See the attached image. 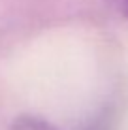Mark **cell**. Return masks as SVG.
<instances>
[{"label": "cell", "instance_id": "cell-1", "mask_svg": "<svg viewBox=\"0 0 128 130\" xmlns=\"http://www.w3.org/2000/svg\"><path fill=\"white\" fill-rule=\"evenodd\" d=\"M11 130H57L53 124L40 117H30V115H23L13 123Z\"/></svg>", "mask_w": 128, "mask_h": 130}, {"label": "cell", "instance_id": "cell-2", "mask_svg": "<svg viewBox=\"0 0 128 130\" xmlns=\"http://www.w3.org/2000/svg\"><path fill=\"white\" fill-rule=\"evenodd\" d=\"M111 4L119 10V13L128 17V0H111Z\"/></svg>", "mask_w": 128, "mask_h": 130}]
</instances>
